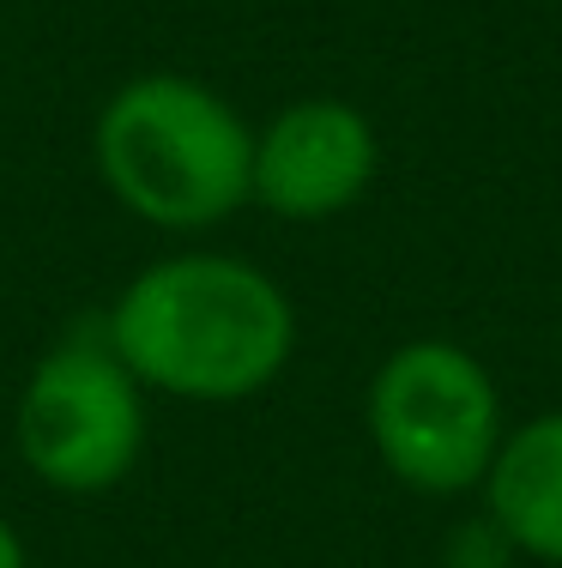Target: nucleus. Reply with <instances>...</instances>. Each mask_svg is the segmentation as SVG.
Here are the masks:
<instances>
[{
  "label": "nucleus",
  "instance_id": "f257e3e1",
  "mask_svg": "<svg viewBox=\"0 0 562 568\" xmlns=\"http://www.w3.org/2000/svg\"><path fill=\"white\" fill-rule=\"evenodd\" d=\"M103 339L157 399L243 405L285 375L297 308L266 266L218 248H182L140 266L103 315Z\"/></svg>",
  "mask_w": 562,
  "mask_h": 568
},
{
  "label": "nucleus",
  "instance_id": "f03ea898",
  "mask_svg": "<svg viewBox=\"0 0 562 568\" xmlns=\"http://www.w3.org/2000/svg\"><path fill=\"white\" fill-rule=\"evenodd\" d=\"M254 128L194 73H133L91 121V164L152 230H212L248 206Z\"/></svg>",
  "mask_w": 562,
  "mask_h": 568
},
{
  "label": "nucleus",
  "instance_id": "7ed1b4c3",
  "mask_svg": "<svg viewBox=\"0 0 562 568\" xmlns=\"http://www.w3.org/2000/svg\"><path fill=\"white\" fill-rule=\"evenodd\" d=\"M364 429L387 478L418 496L478 490L508 436L497 375L484 369V357L436 333L394 345L375 363Z\"/></svg>",
  "mask_w": 562,
  "mask_h": 568
},
{
  "label": "nucleus",
  "instance_id": "20e7f679",
  "mask_svg": "<svg viewBox=\"0 0 562 568\" xmlns=\"http://www.w3.org/2000/svg\"><path fill=\"white\" fill-rule=\"evenodd\" d=\"M12 448L55 496H103L145 454V387L98 333H67L31 363L12 405Z\"/></svg>",
  "mask_w": 562,
  "mask_h": 568
},
{
  "label": "nucleus",
  "instance_id": "39448f33",
  "mask_svg": "<svg viewBox=\"0 0 562 568\" xmlns=\"http://www.w3.org/2000/svg\"><path fill=\"white\" fill-rule=\"evenodd\" d=\"M381 133L345 98H297L254 128L248 206L285 224H320L351 212L375 187Z\"/></svg>",
  "mask_w": 562,
  "mask_h": 568
},
{
  "label": "nucleus",
  "instance_id": "423d86ee",
  "mask_svg": "<svg viewBox=\"0 0 562 568\" xmlns=\"http://www.w3.org/2000/svg\"><path fill=\"white\" fill-rule=\"evenodd\" d=\"M478 496L484 526L514 557L562 568V405L508 429Z\"/></svg>",
  "mask_w": 562,
  "mask_h": 568
},
{
  "label": "nucleus",
  "instance_id": "0eeeda50",
  "mask_svg": "<svg viewBox=\"0 0 562 568\" xmlns=\"http://www.w3.org/2000/svg\"><path fill=\"white\" fill-rule=\"evenodd\" d=\"M0 568H31V550H24V538H19V526L0 514Z\"/></svg>",
  "mask_w": 562,
  "mask_h": 568
}]
</instances>
